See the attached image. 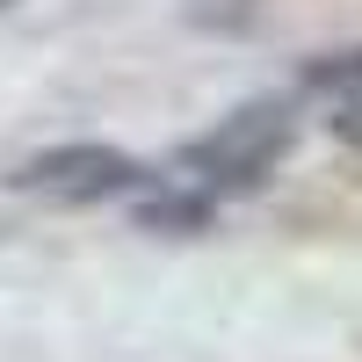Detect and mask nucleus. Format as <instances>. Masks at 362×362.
<instances>
[{"mask_svg": "<svg viewBox=\"0 0 362 362\" xmlns=\"http://www.w3.org/2000/svg\"><path fill=\"white\" fill-rule=\"evenodd\" d=\"M290 145H297V124H290V109L276 102H254V109H232L218 131H203L196 145H181V167L203 174V181H218V189H254V181H268L283 160H290Z\"/></svg>", "mask_w": 362, "mask_h": 362, "instance_id": "obj_1", "label": "nucleus"}, {"mask_svg": "<svg viewBox=\"0 0 362 362\" xmlns=\"http://www.w3.org/2000/svg\"><path fill=\"white\" fill-rule=\"evenodd\" d=\"M305 87H312V95H334V102H362V44L334 51V58H312Z\"/></svg>", "mask_w": 362, "mask_h": 362, "instance_id": "obj_4", "label": "nucleus"}, {"mask_svg": "<svg viewBox=\"0 0 362 362\" xmlns=\"http://www.w3.org/2000/svg\"><path fill=\"white\" fill-rule=\"evenodd\" d=\"M22 196H51V203H102V196H131L145 189V167L116 145H58L15 167Z\"/></svg>", "mask_w": 362, "mask_h": 362, "instance_id": "obj_2", "label": "nucleus"}, {"mask_svg": "<svg viewBox=\"0 0 362 362\" xmlns=\"http://www.w3.org/2000/svg\"><path fill=\"white\" fill-rule=\"evenodd\" d=\"M334 138L362 153V102H341V109H334Z\"/></svg>", "mask_w": 362, "mask_h": 362, "instance_id": "obj_5", "label": "nucleus"}, {"mask_svg": "<svg viewBox=\"0 0 362 362\" xmlns=\"http://www.w3.org/2000/svg\"><path fill=\"white\" fill-rule=\"evenodd\" d=\"M131 218H138V232L189 239V232H210V203H203V196H145Z\"/></svg>", "mask_w": 362, "mask_h": 362, "instance_id": "obj_3", "label": "nucleus"}]
</instances>
